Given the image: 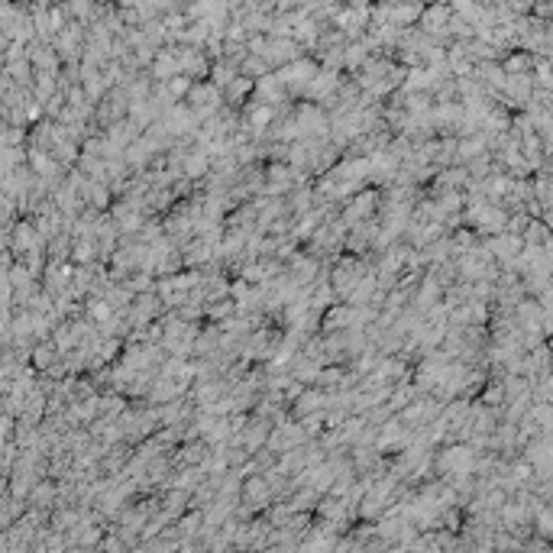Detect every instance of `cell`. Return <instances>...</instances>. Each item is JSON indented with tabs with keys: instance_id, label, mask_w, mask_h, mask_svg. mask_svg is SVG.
<instances>
[{
	"instance_id": "2",
	"label": "cell",
	"mask_w": 553,
	"mask_h": 553,
	"mask_svg": "<svg viewBox=\"0 0 553 553\" xmlns=\"http://www.w3.org/2000/svg\"><path fill=\"white\" fill-rule=\"evenodd\" d=\"M269 117H272V110H265V107H259V110H252V123H256V126H262V123H269Z\"/></svg>"
},
{
	"instance_id": "1",
	"label": "cell",
	"mask_w": 553,
	"mask_h": 553,
	"mask_svg": "<svg viewBox=\"0 0 553 553\" xmlns=\"http://www.w3.org/2000/svg\"><path fill=\"white\" fill-rule=\"evenodd\" d=\"M321 404H324V398L314 395V391H308V395H304V401L298 404V414H304V411H314V408H321Z\"/></svg>"
}]
</instances>
